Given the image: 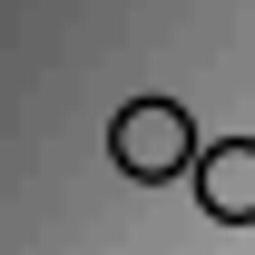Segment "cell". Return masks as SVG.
<instances>
[{
	"mask_svg": "<svg viewBox=\"0 0 255 255\" xmlns=\"http://www.w3.org/2000/svg\"><path fill=\"white\" fill-rule=\"evenodd\" d=\"M196 157H206V137H196V118L177 108V98H128L118 118H108V167L137 177V187L196 177Z\"/></svg>",
	"mask_w": 255,
	"mask_h": 255,
	"instance_id": "1",
	"label": "cell"
},
{
	"mask_svg": "<svg viewBox=\"0 0 255 255\" xmlns=\"http://www.w3.org/2000/svg\"><path fill=\"white\" fill-rule=\"evenodd\" d=\"M196 206L216 226H255V137H206V157H196Z\"/></svg>",
	"mask_w": 255,
	"mask_h": 255,
	"instance_id": "2",
	"label": "cell"
}]
</instances>
